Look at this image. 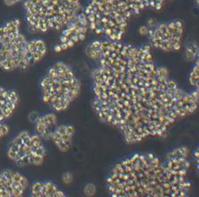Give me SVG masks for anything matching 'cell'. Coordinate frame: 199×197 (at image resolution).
Here are the masks:
<instances>
[{"label":"cell","instance_id":"obj_5","mask_svg":"<svg viewBox=\"0 0 199 197\" xmlns=\"http://www.w3.org/2000/svg\"><path fill=\"white\" fill-rule=\"evenodd\" d=\"M40 88L43 103L55 111L62 112L79 96L81 82L70 66L58 61L47 70Z\"/></svg>","mask_w":199,"mask_h":197},{"label":"cell","instance_id":"obj_9","mask_svg":"<svg viewBox=\"0 0 199 197\" xmlns=\"http://www.w3.org/2000/svg\"><path fill=\"white\" fill-rule=\"evenodd\" d=\"M89 30L90 27L87 16L85 12L82 11L64 29L61 30V34L54 51L56 52H63L83 43L87 37Z\"/></svg>","mask_w":199,"mask_h":197},{"label":"cell","instance_id":"obj_20","mask_svg":"<svg viewBox=\"0 0 199 197\" xmlns=\"http://www.w3.org/2000/svg\"><path fill=\"white\" fill-rule=\"evenodd\" d=\"M24 0H4L5 4L7 6H9V7H12V6H14L18 3H21V2H23Z\"/></svg>","mask_w":199,"mask_h":197},{"label":"cell","instance_id":"obj_2","mask_svg":"<svg viewBox=\"0 0 199 197\" xmlns=\"http://www.w3.org/2000/svg\"><path fill=\"white\" fill-rule=\"evenodd\" d=\"M189 150L178 147L164 157L136 153L114 166L107 189L115 197H183L189 194Z\"/></svg>","mask_w":199,"mask_h":197},{"label":"cell","instance_id":"obj_16","mask_svg":"<svg viewBox=\"0 0 199 197\" xmlns=\"http://www.w3.org/2000/svg\"><path fill=\"white\" fill-rule=\"evenodd\" d=\"M184 58L187 61H196L198 59V44L195 41H189L185 48Z\"/></svg>","mask_w":199,"mask_h":197},{"label":"cell","instance_id":"obj_17","mask_svg":"<svg viewBox=\"0 0 199 197\" xmlns=\"http://www.w3.org/2000/svg\"><path fill=\"white\" fill-rule=\"evenodd\" d=\"M188 83L194 89H198L199 88V62L198 59L195 61V65L188 76Z\"/></svg>","mask_w":199,"mask_h":197},{"label":"cell","instance_id":"obj_15","mask_svg":"<svg viewBox=\"0 0 199 197\" xmlns=\"http://www.w3.org/2000/svg\"><path fill=\"white\" fill-rule=\"evenodd\" d=\"M47 44L41 39L27 40L26 43V54L29 66L34 65L40 62L47 54Z\"/></svg>","mask_w":199,"mask_h":197},{"label":"cell","instance_id":"obj_10","mask_svg":"<svg viewBox=\"0 0 199 197\" xmlns=\"http://www.w3.org/2000/svg\"><path fill=\"white\" fill-rule=\"evenodd\" d=\"M29 187L27 177L19 171L11 168L0 171V197L22 196Z\"/></svg>","mask_w":199,"mask_h":197},{"label":"cell","instance_id":"obj_6","mask_svg":"<svg viewBox=\"0 0 199 197\" xmlns=\"http://www.w3.org/2000/svg\"><path fill=\"white\" fill-rule=\"evenodd\" d=\"M7 158L17 167H35L41 165L47 156L43 139L35 132L20 131L9 142Z\"/></svg>","mask_w":199,"mask_h":197},{"label":"cell","instance_id":"obj_18","mask_svg":"<svg viewBox=\"0 0 199 197\" xmlns=\"http://www.w3.org/2000/svg\"><path fill=\"white\" fill-rule=\"evenodd\" d=\"M96 185L93 184H87L84 188V194L86 196H93L96 194Z\"/></svg>","mask_w":199,"mask_h":197},{"label":"cell","instance_id":"obj_11","mask_svg":"<svg viewBox=\"0 0 199 197\" xmlns=\"http://www.w3.org/2000/svg\"><path fill=\"white\" fill-rule=\"evenodd\" d=\"M19 102V95L14 90L0 86V139L9 133L7 121L14 114Z\"/></svg>","mask_w":199,"mask_h":197},{"label":"cell","instance_id":"obj_19","mask_svg":"<svg viewBox=\"0 0 199 197\" xmlns=\"http://www.w3.org/2000/svg\"><path fill=\"white\" fill-rule=\"evenodd\" d=\"M74 180V176L71 173L69 172H66L62 175V182L64 183L65 184H70Z\"/></svg>","mask_w":199,"mask_h":197},{"label":"cell","instance_id":"obj_12","mask_svg":"<svg viewBox=\"0 0 199 197\" xmlns=\"http://www.w3.org/2000/svg\"><path fill=\"white\" fill-rule=\"evenodd\" d=\"M75 134V127L72 124L57 125L54 130L50 139L61 152H67L72 146L73 139Z\"/></svg>","mask_w":199,"mask_h":197},{"label":"cell","instance_id":"obj_4","mask_svg":"<svg viewBox=\"0 0 199 197\" xmlns=\"http://www.w3.org/2000/svg\"><path fill=\"white\" fill-rule=\"evenodd\" d=\"M23 9L29 29L34 33L64 29L82 12L80 0H24Z\"/></svg>","mask_w":199,"mask_h":197},{"label":"cell","instance_id":"obj_3","mask_svg":"<svg viewBox=\"0 0 199 197\" xmlns=\"http://www.w3.org/2000/svg\"><path fill=\"white\" fill-rule=\"evenodd\" d=\"M171 0H89L84 12L90 30L107 40L119 42L130 20L143 10H159ZM198 3V0H196Z\"/></svg>","mask_w":199,"mask_h":197},{"label":"cell","instance_id":"obj_8","mask_svg":"<svg viewBox=\"0 0 199 197\" xmlns=\"http://www.w3.org/2000/svg\"><path fill=\"white\" fill-rule=\"evenodd\" d=\"M27 39L21 33L0 43V68L4 71L30 68L26 54Z\"/></svg>","mask_w":199,"mask_h":197},{"label":"cell","instance_id":"obj_13","mask_svg":"<svg viewBox=\"0 0 199 197\" xmlns=\"http://www.w3.org/2000/svg\"><path fill=\"white\" fill-rule=\"evenodd\" d=\"M57 126V118L55 114L48 113L39 115L34 120L35 133L43 140H49Z\"/></svg>","mask_w":199,"mask_h":197},{"label":"cell","instance_id":"obj_1","mask_svg":"<svg viewBox=\"0 0 199 197\" xmlns=\"http://www.w3.org/2000/svg\"><path fill=\"white\" fill-rule=\"evenodd\" d=\"M85 52L98 64L92 71L93 112L128 144L163 136L197 110L198 89L180 88L168 68L155 64L150 46L95 40Z\"/></svg>","mask_w":199,"mask_h":197},{"label":"cell","instance_id":"obj_7","mask_svg":"<svg viewBox=\"0 0 199 197\" xmlns=\"http://www.w3.org/2000/svg\"><path fill=\"white\" fill-rule=\"evenodd\" d=\"M151 45L163 52L181 50L184 37V24L179 20L153 23L146 27V34Z\"/></svg>","mask_w":199,"mask_h":197},{"label":"cell","instance_id":"obj_14","mask_svg":"<svg viewBox=\"0 0 199 197\" xmlns=\"http://www.w3.org/2000/svg\"><path fill=\"white\" fill-rule=\"evenodd\" d=\"M29 189L30 195L33 197H63L66 195L55 183L50 181L33 183Z\"/></svg>","mask_w":199,"mask_h":197}]
</instances>
